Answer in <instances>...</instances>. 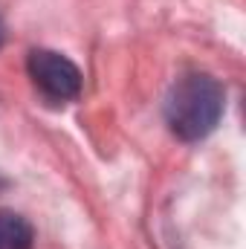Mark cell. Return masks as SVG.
<instances>
[{
  "instance_id": "cell-3",
  "label": "cell",
  "mask_w": 246,
  "mask_h": 249,
  "mask_svg": "<svg viewBox=\"0 0 246 249\" xmlns=\"http://www.w3.org/2000/svg\"><path fill=\"white\" fill-rule=\"evenodd\" d=\"M35 232L32 223L9 209H0V249H32Z\"/></svg>"
},
{
  "instance_id": "cell-1",
  "label": "cell",
  "mask_w": 246,
  "mask_h": 249,
  "mask_svg": "<svg viewBox=\"0 0 246 249\" xmlns=\"http://www.w3.org/2000/svg\"><path fill=\"white\" fill-rule=\"evenodd\" d=\"M223 87L209 72H188L174 81L165 99V122L174 136L197 142L209 136L223 116Z\"/></svg>"
},
{
  "instance_id": "cell-2",
  "label": "cell",
  "mask_w": 246,
  "mask_h": 249,
  "mask_svg": "<svg viewBox=\"0 0 246 249\" xmlns=\"http://www.w3.org/2000/svg\"><path fill=\"white\" fill-rule=\"evenodd\" d=\"M26 70L32 84L53 102H72L81 93V70L55 50H32Z\"/></svg>"
},
{
  "instance_id": "cell-4",
  "label": "cell",
  "mask_w": 246,
  "mask_h": 249,
  "mask_svg": "<svg viewBox=\"0 0 246 249\" xmlns=\"http://www.w3.org/2000/svg\"><path fill=\"white\" fill-rule=\"evenodd\" d=\"M3 38H6V26H3V20H0V47H3Z\"/></svg>"
}]
</instances>
